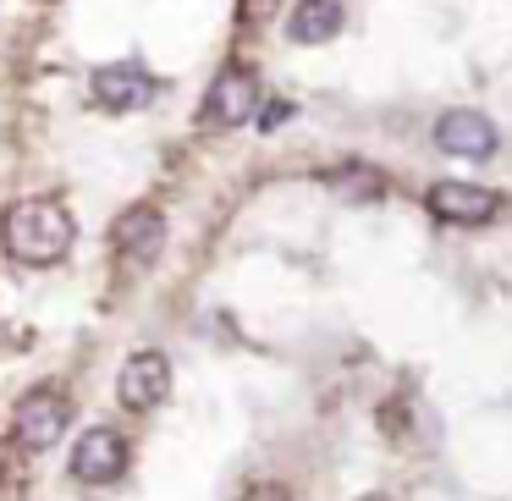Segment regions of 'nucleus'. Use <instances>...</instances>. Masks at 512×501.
<instances>
[{
    "mask_svg": "<svg viewBox=\"0 0 512 501\" xmlns=\"http://www.w3.org/2000/svg\"><path fill=\"white\" fill-rule=\"evenodd\" d=\"M501 144L496 122H490L485 111H468V105H457V111H446L441 122H435V149L452 160H490Z\"/></svg>",
    "mask_w": 512,
    "mask_h": 501,
    "instance_id": "39448f33",
    "label": "nucleus"
},
{
    "mask_svg": "<svg viewBox=\"0 0 512 501\" xmlns=\"http://www.w3.org/2000/svg\"><path fill=\"white\" fill-rule=\"evenodd\" d=\"M424 204H430V215L435 221H446V226H485V221H496V210H501V193L496 188H479V182H435L430 193H424Z\"/></svg>",
    "mask_w": 512,
    "mask_h": 501,
    "instance_id": "20e7f679",
    "label": "nucleus"
},
{
    "mask_svg": "<svg viewBox=\"0 0 512 501\" xmlns=\"http://www.w3.org/2000/svg\"><path fill=\"white\" fill-rule=\"evenodd\" d=\"M72 237H78V226H72V215L56 199H23L0 221V248L17 265H34V270L61 265L72 254Z\"/></svg>",
    "mask_w": 512,
    "mask_h": 501,
    "instance_id": "f257e3e1",
    "label": "nucleus"
},
{
    "mask_svg": "<svg viewBox=\"0 0 512 501\" xmlns=\"http://www.w3.org/2000/svg\"><path fill=\"white\" fill-rule=\"evenodd\" d=\"M67 424H72L67 391H61V386H39V391H28V397L17 402L12 430H17V446H23V452H50V446L67 435Z\"/></svg>",
    "mask_w": 512,
    "mask_h": 501,
    "instance_id": "f03ea898",
    "label": "nucleus"
},
{
    "mask_svg": "<svg viewBox=\"0 0 512 501\" xmlns=\"http://www.w3.org/2000/svg\"><path fill=\"white\" fill-rule=\"evenodd\" d=\"M116 397H122L127 413H149L160 408V402L171 397V358L155 353V347H144V353H133L122 364V375H116Z\"/></svg>",
    "mask_w": 512,
    "mask_h": 501,
    "instance_id": "7ed1b4c3",
    "label": "nucleus"
},
{
    "mask_svg": "<svg viewBox=\"0 0 512 501\" xmlns=\"http://www.w3.org/2000/svg\"><path fill=\"white\" fill-rule=\"evenodd\" d=\"M259 105V78L248 67H226L215 89L204 94V122L210 127H243Z\"/></svg>",
    "mask_w": 512,
    "mask_h": 501,
    "instance_id": "0eeeda50",
    "label": "nucleus"
},
{
    "mask_svg": "<svg viewBox=\"0 0 512 501\" xmlns=\"http://www.w3.org/2000/svg\"><path fill=\"white\" fill-rule=\"evenodd\" d=\"M122 468H127V441L116 430L94 424V430L78 435V446H72V479L78 485H111V479H122Z\"/></svg>",
    "mask_w": 512,
    "mask_h": 501,
    "instance_id": "423d86ee",
    "label": "nucleus"
},
{
    "mask_svg": "<svg viewBox=\"0 0 512 501\" xmlns=\"http://www.w3.org/2000/svg\"><path fill=\"white\" fill-rule=\"evenodd\" d=\"M89 89H94V105H100V111H138V105L155 100V78H149L144 67H133V61L100 67Z\"/></svg>",
    "mask_w": 512,
    "mask_h": 501,
    "instance_id": "6e6552de",
    "label": "nucleus"
},
{
    "mask_svg": "<svg viewBox=\"0 0 512 501\" xmlns=\"http://www.w3.org/2000/svg\"><path fill=\"white\" fill-rule=\"evenodd\" d=\"M358 501H391V496H358Z\"/></svg>",
    "mask_w": 512,
    "mask_h": 501,
    "instance_id": "ddd939ff",
    "label": "nucleus"
},
{
    "mask_svg": "<svg viewBox=\"0 0 512 501\" xmlns=\"http://www.w3.org/2000/svg\"><path fill=\"white\" fill-rule=\"evenodd\" d=\"M347 23L342 0H298L287 17V39L292 45H325V39H336Z\"/></svg>",
    "mask_w": 512,
    "mask_h": 501,
    "instance_id": "1a4fd4ad",
    "label": "nucleus"
},
{
    "mask_svg": "<svg viewBox=\"0 0 512 501\" xmlns=\"http://www.w3.org/2000/svg\"><path fill=\"white\" fill-rule=\"evenodd\" d=\"M281 122H287V105H270V111L259 116V127H265V133H270V127H281Z\"/></svg>",
    "mask_w": 512,
    "mask_h": 501,
    "instance_id": "f8f14e48",
    "label": "nucleus"
},
{
    "mask_svg": "<svg viewBox=\"0 0 512 501\" xmlns=\"http://www.w3.org/2000/svg\"><path fill=\"white\" fill-rule=\"evenodd\" d=\"M160 237H166V221H160V210H149V204L127 210L122 221L111 226V248L127 254V259H149L160 248Z\"/></svg>",
    "mask_w": 512,
    "mask_h": 501,
    "instance_id": "9d476101",
    "label": "nucleus"
},
{
    "mask_svg": "<svg viewBox=\"0 0 512 501\" xmlns=\"http://www.w3.org/2000/svg\"><path fill=\"white\" fill-rule=\"evenodd\" d=\"M237 501H292V490L281 485V479H259V485H248Z\"/></svg>",
    "mask_w": 512,
    "mask_h": 501,
    "instance_id": "9b49d317",
    "label": "nucleus"
}]
</instances>
